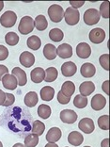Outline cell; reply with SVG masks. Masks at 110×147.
I'll list each match as a JSON object with an SVG mask.
<instances>
[{"instance_id": "74e56055", "label": "cell", "mask_w": 110, "mask_h": 147, "mask_svg": "<svg viewBox=\"0 0 110 147\" xmlns=\"http://www.w3.org/2000/svg\"><path fill=\"white\" fill-rule=\"evenodd\" d=\"M15 101V96L12 93H6V100L3 106L4 107H9L11 106Z\"/></svg>"}, {"instance_id": "ab89813d", "label": "cell", "mask_w": 110, "mask_h": 147, "mask_svg": "<svg viewBox=\"0 0 110 147\" xmlns=\"http://www.w3.org/2000/svg\"><path fill=\"white\" fill-rule=\"evenodd\" d=\"M9 72V69L7 66L5 65H0V80H2L3 76H4L5 75H7Z\"/></svg>"}, {"instance_id": "52a82bcc", "label": "cell", "mask_w": 110, "mask_h": 147, "mask_svg": "<svg viewBox=\"0 0 110 147\" xmlns=\"http://www.w3.org/2000/svg\"><path fill=\"white\" fill-rule=\"evenodd\" d=\"M60 120L64 123H68V125H72L74 123L75 121L77 120V114L75 111H73L72 109H63L60 111Z\"/></svg>"}, {"instance_id": "e0dca14e", "label": "cell", "mask_w": 110, "mask_h": 147, "mask_svg": "<svg viewBox=\"0 0 110 147\" xmlns=\"http://www.w3.org/2000/svg\"><path fill=\"white\" fill-rule=\"evenodd\" d=\"M68 142L73 146H79L84 142V137L80 132L72 131L68 135Z\"/></svg>"}, {"instance_id": "7dc6e473", "label": "cell", "mask_w": 110, "mask_h": 147, "mask_svg": "<svg viewBox=\"0 0 110 147\" xmlns=\"http://www.w3.org/2000/svg\"><path fill=\"white\" fill-rule=\"evenodd\" d=\"M3 8H4V2H3V1H0V11H2Z\"/></svg>"}, {"instance_id": "7402d4cb", "label": "cell", "mask_w": 110, "mask_h": 147, "mask_svg": "<svg viewBox=\"0 0 110 147\" xmlns=\"http://www.w3.org/2000/svg\"><path fill=\"white\" fill-rule=\"evenodd\" d=\"M55 89L50 86H44L41 90V97L43 101H51L54 98Z\"/></svg>"}, {"instance_id": "8d00e7d4", "label": "cell", "mask_w": 110, "mask_h": 147, "mask_svg": "<svg viewBox=\"0 0 110 147\" xmlns=\"http://www.w3.org/2000/svg\"><path fill=\"white\" fill-rule=\"evenodd\" d=\"M58 101L60 103L61 105H66V104H69V102L71 101V97L65 96L60 91H59L58 93Z\"/></svg>"}, {"instance_id": "f1b7e54d", "label": "cell", "mask_w": 110, "mask_h": 147, "mask_svg": "<svg viewBox=\"0 0 110 147\" xmlns=\"http://www.w3.org/2000/svg\"><path fill=\"white\" fill-rule=\"evenodd\" d=\"M51 108L48 105L42 104L38 108V115L42 119H48L51 116Z\"/></svg>"}, {"instance_id": "7c38bea8", "label": "cell", "mask_w": 110, "mask_h": 147, "mask_svg": "<svg viewBox=\"0 0 110 147\" xmlns=\"http://www.w3.org/2000/svg\"><path fill=\"white\" fill-rule=\"evenodd\" d=\"M20 63L26 68H30L35 63V57L28 51H24L20 55Z\"/></svg>"}, {"instance_id": "d6986e66", "label": "cell", "mask_w": 110, "mask_h": 147, "mask_svg": "<svg viewBox=\"0 0 110 147\" xmlns=\"http://www.w3.org/2000/svg\"><path fill=\"white\" fill-rule=\"evenodd\" d=\"M30 78L34 83H41L45 78V71L41 67H37L31 71Z\"/></svg>"}, {"instance_id": "ba28073f", "label": "cell", "mask_w": 110, "mask_h": 147, "mask_svg": "<svg viewBox=\"0 0 110 147\" xmlns=\"http://www.w3.org/2000/svg\"><path fill=\"white\" fill-rule=\"evenodd\" d=\"M78 127L82 132L86 134H91L95 129L94 122L91 118H83L78 123Z\"/></svg>"}, {"instance_id": "d590c367", "label": "cell", "mask_w": 110, "mask_h": 147, "mask_svg": "<svg viewBox=\"0 0 110 147\" xmlns=\"http://www.w3.org/2000/svg\"><path fill=\"white\" fill-rule=\"evenodd\" d=\"M100 64L102 65V67L105 69L106 71L109 70V55L108 54H104L99 58Z\"/></svg>"}, {"instance_id": "ffe728a7", "label": "cell", "mask_w": 110, "mask_h": 147, "mask_svg": "<svg viewBox=\"0 0 110 147\" xmlns=\"http://www.w3.org/2000/svg\"><path fill=\"white\" fill-rule=\"evenodd\" d=\"M79 91L81 95L83 96H89L95 91V85L91 81H85L83 82L79 87Z\"/></svg>"}, {"instance_id": "9a60e30c", "label": "cell", "mask_w": 110, "mask_h": 147, "mask_svg": "<svg viewBox=\"0 0 110 147\" xmlns=\"http://www.w3.org/2000/svg\"><path fill=\"white\" fill-rule=\"evenodd\" d=\"M62 136V132L60 128L58 127H52L49 129V131L46 134V141L50 143H56L60 140Z\"/></svg>"}, {"instance_id": "4fadbf2b", "label": "cell", "mask_w": 110, "mask_h": 147, "mask_svg": "<svg viewBox=\"0 0 110 147\" xmlns=\"http://www.w3.org/2000/svg\"><path fill=\"white\" fill-rule=\"evenodd\" d=\"M56 55L61 59H69L72 56V47L68 43H62L56 48Z\"/></svg>"}, {"instance_id": "d4e9b609", "label": "cell", "mask_w": 110, "mask_h": 147, "mask_svg": "<svg viewBox=\"0 0 110 147\" xmlns=\"http://www.w3.org/2000/svg\"><path fill=\"white\" fill-rule=\"evenodd\" d=\"M35 28L38 29L39 31H43L47 28L48 26V22L47 19L45 18V16L43 15H38L34 20Z\"/></svg>"}, {"instance_id": "60d3db41", "label": "cell", "mask_w": 110, "mask_h": 147, "mask_svg": "<svg viewBox=\"0 0 110 147\" xmlns=\"http://www.w3.org/2000/svg\"><path fill=\"white\" fill-rule=\"evenodd\" d=\"M70 4L72 6L73 9H77V8H80V7H82L83 5L85 4L84 1H79V2H75V1H70Z\"/></svg>"}, {"instance_id": "30bf717a", "label": "cell", "mask_w": 110, "mask_h": 147, "mask_svg": "<svg viewBox=\"0 0 110 147\" xmlns=\"http://www.w3.org/2000/svg\"><path fill=\"white\" fill-rule=\"evenodd\" d=\"M106 105V99L100 93H97L91 99V108L94 110H102Z\"/></svg>"}, {"instance_id": "d6a6232c", "label": "cell", "mask_w": 110, "mask_h": 147, "mask_svg": "<svg viewBox=\"0 0 110 147\" xmlns=\"http://www.w3.org/2000/svg\"><path fill=\"white\" fill-rule=\"evenodd\" d=\"M5 42L6 43H8L9 45L14 46L18 43L19 42V36L16 34L15 32H9L7 33L5 36Z\"/></svg>"}, {"instance_id": "f546056e", "label": "cell", "mask_w": 110, "mask_h": 147, "mask_svg": "<svg viewBox=\"0 0 110 147\" xmlns=\"http://www.w3.org/2000/svg\"><path fill=\"white\" fill-rule=\"evenodd\" d=\"M73 105L77 109H84L88 106V98L81 94H77L73 99Z\"/></svg>"}, {"instance_id": "8992f818", "label": "cell", "mask_w": 110, "mask_h": 147, "mask_svg": "<svg viewBox=\"0 0 110 147\" xmlns=\"http://www.w3.org/2000/svg\"><path fill=\"white\" fill-rule=\"evenodd\" d=\"M89 40L93 43H102L105 40V31L102 28H93L89 32Z\"/></svg>"}, {"instance_id": "7a4b0ae2", "label": "cell", "mask_w": 110, "mask_h": 147, "mask_svg": "<svg viewBox=\"0 0 110 147\" xmlns=\"http://www.w3.org/2000/svg\"><path fill=\"white\" fill-rule=\"evenodd\" d=\"M48 15L52 22L54 23H59L64 17V9L58 4H54L49 7L48 9Z\"/></svg>"}, {"instance_id": "603a6c76", "label": "cell", "mask_w": 110, "mask_h": 147, "mask_svg": "<svg viewBox=\"0 0 110 147\" xmlns=\"http://www.w3.org/2000/svg\"><path fill=\"white\" fill-rule=\"evenodd\" d=\"M39 102V97L37 92H29L28 93H26L25 96V104L28 108H33L35 107Z\"/></svg>"}, {"instance_id": "7bdbcfd3", "label": "cell", "mask_w": 110, "mask_h": 147, "mask_svg": "<svg viewBox=\"0 0 110 147\" xmlns=\"http://www.w3.org/2000/svg\"><path fill=\"white\" fill-rule=\"evenodd\" d=\"M108 84H109V81L106 80L104 83H103V91H104L106 94H109V92H108Z\"/></svg>"}, {"instance_id": "5bb4252c", "label": "cell", "mask_w": 110, "mask_h": 147, "mask_svg": "<svg viewBox=\"0 0 110 147\" xmlns=\"http://www.w3.org/2000/svg\"><path fill=\"white\" fill-rule=\"evenodd\" d=\"M2 84L4 86V88L11 90V91H13V90L16 89V87L18 85L17 79L15 78L14 76L9 75V74H7L2 78Z\"/></svg>"}, {"instance_id": "4dcf8cb0", "label": "cell", "mask_w": 110, "mask_h": 147, "mask_svg": "<svg viewBox=\"0 0 110 147\" xmlns=\"http://www.w3.org/2000/svg\"><path fill=\"white\" fill-rule=\"evenodd\" d=\"M45 130V125L41 121H35L32 125V134L41 136Z\"/></svg>"}, {"instance_id": "f35d334b", "label": "cell", "mask_w": 110, "mask_h": 147, "mask_svg": "<svg viewBox=\"0 0 110 147\" xmlns=\"http://www.w3.org/2000/svg\"><path fill=\"white\" fill-rule=\"evenodd\" d=\"M9 57V49L6 46L0 45V61H5Z\"/></svg>"}, {"instance_id": "c3c4849f", "label": "cell", "mask_w": 110, "mask_h": 147, "mask_svg": "<svg viewBox=\"0 0 110 147\" xmlns=\"http://www.w3.org/2000/svg\"><path fill=\"white\" fill-rule=\"evenodd\" d=\"M0 147H3V144H2V142H0Z\"/></svg>"}, {"instance_id": "e575fe53", "label": "cell", "mask_w": 110, "mask_h": 147, "mask_svg": "<svg viewBox=\"0 0 110 147\" xmlns=\"http://www.w3.org/2000/svg\"><path fill=\"white\" fill-rule=\"evenodd\" d=\"M100 15H102L104 18L107 19L109 17V2L105 1L100 6Z\"/></svg>"}, {"instance_id": "1f68e13d", "label": "cell", "mask_w": 110, "mask_h": 147, "mask_svg": "<svg viewBox=\"0 0 110 147\" xmlns=\"http://www.w3.org/2000/svg\"><path fill=\"white\" fill-rule=\"evenodd\" d=\"M39 143V136L35 134H29L25 138V147H36Z\"/></svg>"}, {"instance_id": "8fae6325", "label": "cell", "mask_w": 110, "mask_h": 147, "mask_svg": "<svg viewBox=\"0 0 110 147\" xmlns=\"http://www.w3.org/2000/svg\"><path fill=\"white\" fill-rule=\"evenodd\" d=\"M76 71H77V66L72 61L64 62L61 66V74L67 78H71V76H74Z\"/></svg>"}, {"instance_id": "484cf974", "label": "cell", "mask_w": 110, "mask_h": 147, "mask_svg": "<svg viewBox=\"0 0 110 147\" xmlns=\"http://www.w3.org/2000/svg\"><path fill=\"white\" fill-rule=\"evenodd\" d=\"M26 42H28V48H30L32 50H39V48L41 47V45H42L41 39L36 35H33V36L29 37Z\"/></svg>"}, {"instance_id": "f6af8a7d", "label": "cell", "mask_w": 110, "mask_h": 147, "mask_svg": "<svg viewBox=\"0 0 110 147\" xmlns=\"http://www.w3.org/2000/svg\"><path fill=\"white\" fill-rule=\"evenodd\" d=\"M44 147H58V145L56 144V143H50V142H48Z\"/></svg>"}, {"instance_id": "ac0fdd59", "label": "cell", "mask_w": 110, "mask_h": 147, "mask_svg": "<svg viewBox=\"0 0 110 147\" xmlns=\"http://www.w3.org/2000/svg\"><path fill=\"white\" fill-rule=\"evenodd\" d=\"M80 72H81V75L86 78H92L96 73V68L92 63L86 62L81 66V70H80Z\"/></svg>"}, {"instance_id": "2e32d148", "label": "cell", "mask_w": 110, "mask_h": 147, "mask_svg": "<svg viewBox=\"0 0 110 147\" xmlns=\"http://www.w3.org/2000/svg\"><path fill=\"white\" fill-rule=\"evenodd\" d=\"M11 75L15 76V78L17 79L18 85L19 86H25L28 82V78H26V74L23 69L20 67H15L12 69Z\"/></svg>"}, {"instance_id": "5b68a950", "label": "cell", "mask_w": 110, "mask_h": 147, "mask_svg": "<svg viewBox=\"0 0 110 147\" xmlns=\"http://www.w3.org/2000/svg\"><path fill=\"white\" fill-rule=\"evenodd\" d=\"M64 19L69 26H75L79 22L80 13L77 9L73 8H68L64 11Z\"/></svg>"}, {"instance_id": "ee69618b", "label": "cell", "mask_w": 110, "mask_h": 147, "mask_svg": "<svg viewBox=\"0 0 110 147\" xmlns=\"http://www.w3.org/2000/svg\"><path fill=\"white\" fill-rule=\"evenodd\" d=\"M108 143H109V140H108V139H105L104 141L102 142L101 146H102V147H109Z\"/></svg>"}, {"instance_id": "9c48e42d", "label": "cell", "mask_w": 110, "mask_h": 147, "mask_svg": "<svg viewBox=\"0 0 110 147\" xmlns=\"http://www.w3.org/2000/svg\"><path fill=\"white\" fill-rule=\"evenodd\" d=\"M76 54L81 59H88L91 57V48L87 42H80L76 46Z\"/></svg>"}, {"instance_id": "cb8c5ba5", "label": "cell", "mask_w": 110, "mask_h": 147, "mask_svg": "<svg viewBox=\"0 0 110 147\" xmlns=\"http://www.w3.org/2000/svg\"><path fill=\"white\" fill-rule=\"evenodd\" d=\"M60 92L64 94L65 96L68 97H72V94H74L75 92V86L72 81H66L62 84Z\"/></svg>"}, {"instance_id": "b9f144b4", "label": "cell", "mask_w": 110, "mask_h": 147, "mask_svg": "<svg viewBox=\"0 0 110 147\" xmlns=\"http://www.w3.org/2000/svg\"><path fill=\"white\" fill-rule=\"evenodd\" d=\"M6 100V92H4L2 90H0V106H3Z\"/></svg>"}, {"instance_id": "44dd1931", "label": "cell", "mask_w": 110, "mask_h": 147, "mask_svg": "<svg viewBox=\"0 0 110 147\" xmlns=\"http://www.w3.org/2000/svg\"><path fill=\"white\" fill-rule=\"evenodd\" d=\"M43 55H44L45 59L53 61L56 57V47L52 43H47L43 47Z\"/></svg>"}, {"instance_id": "6da1fadb", "label": "cell", "mask_w": 110, "mask_h": 147, "mask_svg": "<svg viewBox=\"0 0 110 147\" xmlns=\"http://www.w3.org/2000/svg\"><path fill=\"white\" fill-rule=\"evenodd\" d=\"M34 28H35L34 20H33L30 16H24L19 23L18 30L21 34L26 35L32 32Z\"/></svg>"}, {"instance_id": "836d02e7", "label": "cell", "mask_w": 110, "mask_h": 147, "mask_svg": "<svg viewBox=\"0 0 110 147\" xmlns=\"http://www.w3.org/2000/svg\"><path fill=\"white\" fill-rule=\"evenodd\" d=\"M98 126L103 130L109 129V116L103 115L98 118Z\"/></svg>"}, {"instance_id": "681fc988", "label": "cell", "mask_w": 110, "mask_h": 147, "mask_svg": "<svg viewBox=\"0 0 110 147\" xmlns=\"http://www.w3.org/2000/svg\"><path fill=\"white\" fill-rule=\"evenodd\" d=\"M85 147H91V146H85Z\"/></svg>"}, {"instance_id": "277c9868", "label": "cell", "mask_w": 110, "mask_h": 147, "mask_svg": "<svg viewBox=\"0 0 110 147\" xmlns=\"http://www.w3.org/2000/svg\"><path fill=\"white\" fill-rule=\"evenodd\" d=\"M100 12L96 9H89L84 13V22L88 26H94L100 21Z\"/></svg>"}, {"instance_id": "bcb514c9", "label": "cell", "mask_w": 110, "mask_h": 147, "mask_svg": "<svg viewBox=\"0 0 110 147\" xmlns=\"http://www.w3.org/2000/svg\"><path fill=\"white\" fill-rule=\"evenodd\" d=\"M12 147H25V146L23 144V143H15Z\"/></svg>"}, {"instance_id": "3957f363", "label": "cell", "mask_w": 110, "mask_h": 147, "mask_svg": "<svg viewBox=\"0 0 110 147\" xmlns=\"http://www.w3.org/2000/svg\"><path fill=\"white\" fill-rule=\"evenodd\" d=\"M17 21V15L12 11H7L0 17V24L4 28H12Z\"/></svg>"}, {"instance_id": "4316f807", "label": "cell", "mask_w": 110, "mask_h": 147, "mask_svg": "<svg viewBox=\"0 0 110 147\" xmlns=\"http://www.w3.org/2000/svg\"><path fill=\"white\" fill-rule=\"evenodd\" d=\"M63 37H64V34H63L62 30H60L59 28H53L49 32L50 40L55 42H61L63 40Z\"/></svg>"}, {"instance_id": "83f0119b", "label": "cell", "mask_w": 110, "mask_h": 147, "mask_svg": "<svg viewBox=\"0 0 110 147\" xmlns=\"http://www.w3.org/2000/svg\"><path fill=\"white\" fill-rule=\"evenodd\" d=\"M58 72L55 67H49L45 70V78L46 82H53L58 78Z\"/></svg>"}]
</instances>
